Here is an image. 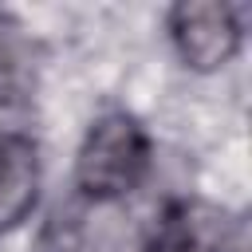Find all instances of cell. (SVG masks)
I'll use <instances>...</instances> for the list:
<instances>
[{
	"instance_id": "cell-1",
	"label": "cell",
	"mask_w": 252,
	"mask_h": 252,
	"mask_svg": "<svg viewBox=\"0 0 252 252\" xmlns=\"http://www.w3.org/2000/svg\"><path fill=\"white\" fill-rule=\"evenodd\" d=\"M150 154L154 146L146 126L130 110H106L87 126L83 146L75 154V189L94 205L122 201L142 185Z\"/></svg>"
},
{
	"instance_id": "cell-2",
	"label": "cell",
	"mask_w": 252,
	"mask_h": 252,
	"mask_svg": "<svg viewBox=\"0 0 252 252\" xmlns=\"http://www.w3.org/2000/svg\"><path fill=\"white\" fill-rule=\"evenodd\" d=\"M169 39L189 71H220L236 59L244 39V12L217 0H189L169 8Z\"/></svg>"
},
{
	"instance_id": "cell-3",
	"label": "cell",
	"mask_w": 252,
	"mask_h": 252,
	"mask_svg": "<svg viewBox=\"0 0 252 252\" xmlns=\"http://www.w3.org/2000/svg\"><path fill=\"white\" fill-rule=\"evenodd\" d=\"M244 224L224 220L220 209L201 205V201H177L169 205L154 232L146 252H244Z\"/></svg>"
},
{
	"instance_id": "cell-4",
	"label": "cell",
	"mask_w": 252,
	"mask_h": 252,
	"mask_svg": "<svg viewBox=\"0 0 252 252\" xmlns=\"http://www.w3.org/2000/svg\"><path fill=\"white\" fill-rule=\"evenodd\" d=\"M39 201V146L32 134L0 130V236L16 232Z\"/></svg>"
}]
</instances>
